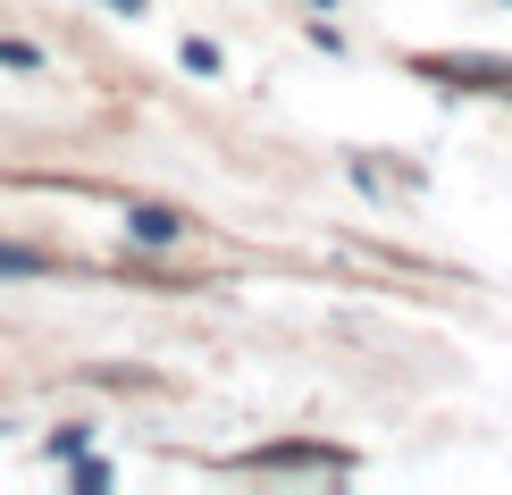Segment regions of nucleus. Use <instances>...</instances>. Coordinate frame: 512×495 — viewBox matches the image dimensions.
I'll use <instances>...</instances> for the list:
<instances>
[{
  "label": "nucleus",
  "mask_w": 512,
  "mask_h": 495,
  "mask_svg": "<svg viewBox=\"0 0 512 495\" xmlns=\"http://www.w3.org/2000/svg\"><path fill=\"white\" fill-rule=\"evenodd\" d=\"M101 9H118V17H143V9H152V0H101Z\"/></svg>",
  "instance_id": "20e7f679"
},
{
  "label": "nucleus",
  "mask_w": 512,
  "mask_h": 495,
  "mask_svg": "<svg viewBox=\"0 0 512 495\" xmlns=\"http://www.w3.org/2000/svg\"><path fill=\"white\" fill-rule=\"evenodd\" d=\"M42 261H34V252H17V244H0V277H34Z\"/></svg>",
  "instance_id": "f03ea898"
},
{
  "label": "nucleus",
  "mask_w": 512,
  "mask_h": 495,
  "mask_svg": "<svg viewBox=\"0 0 512 495\" xmlns=\"http://www.w3.org/2000/svg\"><path fill=\"white\" fill-rule=\"evenodd\" d=\"M0 68H34V51L26 42H0Z\"/></svg>",
  "instance_id": "7ed1b4c3"
},
{
  "label": "nucleus",
  "mask_w": 512,
  "mask_h": 495,
  "mask_svg": "<svg viewBox=\"0 0 512 495\" xmlns=\"http://www.w3.org/2000/svg\"><path fill=\"white\" fill-rule=\"evenodd\" d=\"M126 227H135V244H177V235H185V219H177V210H135Z\"/></svg>",
  "instance_id": "f257e3e1"
}]
</instances>
